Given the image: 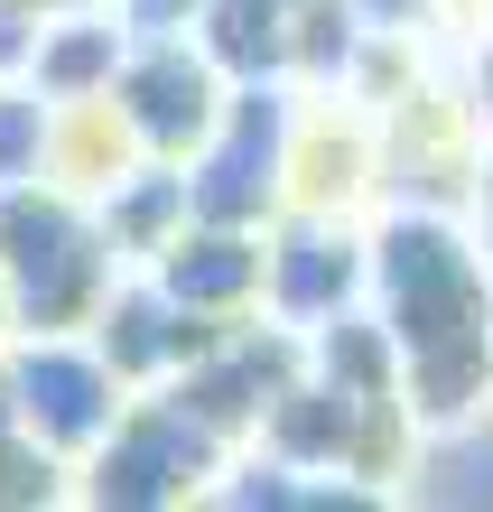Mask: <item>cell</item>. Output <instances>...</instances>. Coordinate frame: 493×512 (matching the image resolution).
I'll use <instances>...</instances> for the list:
<instances>
[{"mask_svg":"<svg viewBox=\"0 0 493 512\" xmlns=\"http://www.w3.org/2000/svg\"><path fill=\"white\" fill-rule=\"evenodd\" d=\"M0 401L47 457H94V438L121 419V373L94 345L66 336H10L0 345Z\"/></svg>","mask_w":493,"mask_h":512,"instance_id":"obj_1","label":"cell"},{"mask_svg":"<svg viewBox=\"0 0 493 512\" xmlns=\"http://www.w3.org/2000/svg\"><path fill=\"white\" fill-rule=\"evenodd\" d=\"M0 345H10V289H0Z\"/></svg>","mask_w":493,"mask_h":512,"instance_id":"obj_2","label":"cell"}]
</instances>
